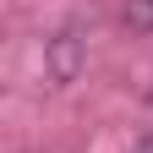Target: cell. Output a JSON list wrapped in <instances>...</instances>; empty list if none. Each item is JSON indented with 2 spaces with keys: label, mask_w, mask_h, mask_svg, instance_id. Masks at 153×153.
Returning a JSON list of instances; mask_svg holds the SVG:
<instances>
[{
  "label": "cell",
  "mask_w": 153,
  "mask_h": 153,
  "mask_svg": "<svg viewBox=\"0 0 153 153\" xmlns=\"http://www.w3.org/2000/svg\"><path fill=\"white\" fill-rule=\"evenodd\" d=\"M137 153H153V142H142V148H137Z\"/></svg>",
  "instance_id": "cell-1"
}]
</instances>
